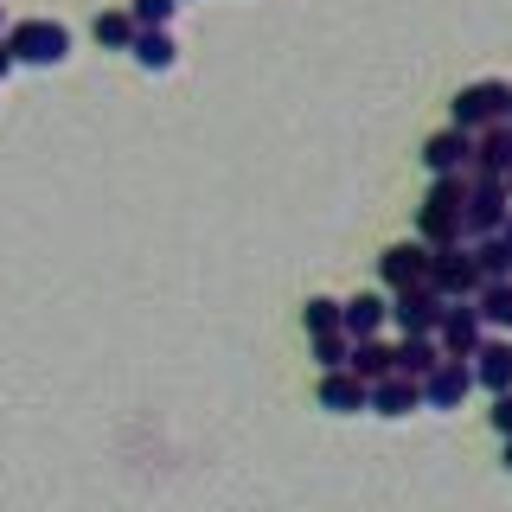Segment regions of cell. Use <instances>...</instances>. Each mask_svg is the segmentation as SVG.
Returning <instances> with one entry per match:
<instances>
[{
    "instance_id": "cell-1",
    "label": "cell",
    "mask_w": 512,
    "mask_h": 512,
    "mask_svg": "<svg viewBox=\"0 0 512 512\" xmlns=\"http://www.w3.org/2000/svg\"><path fill=\"white\" fill-rule=\"evenodd\" d=\"M416 237H423L429 250H455L461 237H468V173H442V180L429 186L423 212H416Z\"/></svg>"
},
{
    "instance_id": "cell-2",
    "label": "cell",
    "mask_w": 512,
    "mask_h": 512,
    "mask_svg": "<svg viewBox=\"0 0 512 512\" xmlns=\"http://www.w3.org/2000/svg\"><path fill=\"white\" fill-rule=\"evenodd\" d=\"M7 45H13V58L32 64V71H58L64 58H71V26H58V20H20L7 32Z\"/></svg>"
},
{
    "instance_id": "cell-3",
    "label": "cell",
    "mask_w": 512,
    "mask_h": 512,
    "mask_svg": "<svg viewBox=\"0 0 512 512\" xmlns=\"http://www.w3.org/2000/svg\"><path fill=\"white\" fill-rule=\"evenodd\" d=\"M512 122V84H500V77H480V84H468L455 96V128H468V135H487V128Z\"/></svg>"
},
{
    "instance_id": "cell-4",
    "label": "cell",
    "mask_w": 512,
    "mask_h": 512,
    "mask_svg": "<svg viewBox=\"0 0 512 512\" xmlns=\"http://www.w3.org/2000/svg\"><path fill=\"white\" fill-rule=\"evenodd\" d=\"M506 218H512V186L493 180V173H468V244L500 237Z\"/></svg>"
},
{
    "instance_id": "cell-5",
    "label": "cell",
    "mask_w": 512,
    "mask_h": 512,
    "mask_svg": "<svg viewBox=\"0 0 512 512\" xmlns=\"http://www.w3.org/2000/svg\"><path fill=\"white\" fill-rule=\"evenodd\" d=\"M429 288L448 301H474L480 288H487V276H480V256L474 244H455V250H436V263H429Z\"/></svg>"
},
{
    "instance_id": "cell-6",
    "label": "cell",
    "mask_w": 512,
    "mask_h": 512,
    "mask_svg": "<svg viewBox=\"0 0 512 512\" xmlns=\"http://www.w3.org/2000/svg\"><path fill=\"white\" fill-rule=\"evenodd\" d=\"M429 263H436V250L416 237V244H391V250L378 256V276H384L391 295H404V288H423L429 282Z\"/></svg>"
},
{
    "instance_id": "cell-7",
    "label": "cell",
    "mask_w": 512,
    "mask_h": 512,
    "mask_svg": "<svg viewBox=\"0 0 512 512\" xmlns=\"http://www.w3.org/2000/svg\"><path fill=\"white\" fill-rule=\"evenodd\" d=\"M442 314H448V295H436V288H404V295H391V320L397 333H442Z\"/></svg>"
},
{
    "instance_id": "cell-8",
    "label": "cell",
    "mask_w": 512,
    "mask_h": 512,
    "mask_svg": "<svg viewBox=\"0 0 512 512\" xmlns=\"http://www.w3.org/2000/svg\"><path fill=\"white\" fill-rule=\"evenodd\" d=\"M442 352L448 359H474L480 346H487V320H480L474 301H448V314H442Z\"/></svg>"
},
{
    "instance_id": "cell-9",
    "label": "cell",
    "mask_w": 512,
    "mask_h": 512,
    "mask_svg": "<svg viewBox=\"0 0 512 512\" xmlns=\"http://www.w3.org/2000/svg\"><path fill=\"white\" fill-rule=\"evenodd\" d=\"M474 384H480L474 378V359H442L436 372L423 378V397H429V410H461Z\"/></svg>"
},
{
    "instance_id": "cell-10",
    "label": "cell",
    "mask_w": 512,
    "mask_h": 512,
    "mask_svg": "<svg viewBox=\"0 0 512 512\" xmlns=\"http://www.w3.org/2000/svg\"><path fill=\"white\" fill-rule=\"evenodd\" d=\"M423 167L436 173H474V135L468 128H442V135H429L423 141Z\"/></svg>"
},
{
    "instance_id": "cell-11",
    "label": "cell",
    "mask_w": 512,
    "mask_h": 512,
    "mask_svg": "<svg viewBox=\"0 0 512 512\" xmlns=\"http://www.w3.org/2000/svg\"><path fill=\"white\" fill-rule=\"evenodd\" d=\"M320 410H333V416H359V410H372V384H365L359 372H327L320 378Z\"/></svg>"
},
{
    "instance_id": "cell-12",
    "label": "cell",
    "mask_w": 512,
    "mask_h": 512,
    "mask_svg": "<svg viewBox=\"0 0 512 512\" xmlns=\"http://www.w3.org/2000/svg\"><path fill=\"white\" fill-rule=\"evenodd\" d=\"M423 404H429V397H423V378L391 372V378L372 384V410H378V416H410V410H423Z\"/></svg>"
},
{
    "instance_id": "cell-13",
    "label": "cell",
    "mask_w": 512,
    "mask_h": 512,
    "mask_svg": "<svg viewBox=\"0 0 512 512\" xmlns=\"http://www.w3.org/2000/svg\"><path fill=\"white\" fill-rule=\"evenodd\" d=\"M442 359H448V352H442L436 333H404V340H397V372H404V378H429Z\"/></svg>"
},
{
    "instance_id": "cell-14",
    "label": "cell",
    "mask_w": 512,
    "mask_h": 512,
    "mask_svg": "<svg viewBox=\"0 0 512 512\" xmlns=\"http://www.w3.org/2000/svg\"><path fill=\"white\" fill-rule=\"evenodd\" d=\"M474 378H480V391H512V340H487L474 352Z\"/></svg>"
},
{
    "instance_id": "cell-15",
    "label": "cell",
    "mask_w": 512,
    "mask_h": 512,
    "mask_svg": "<svg viewBox=\"0 0 512 512\" xmlns=\"http://www.w3.org/2000/svg\"><path fill=\"white\" fill-rule=\"evenodd\" d=\"M474 173H493V180H506V173H512V122L474 135Z\"/></svg>"
},
{
    "instance_id": "cell-16",
    "label": "cell",
    "mask_w": 512,
    "mask_h": 512,
    "mask_svg": "<svg viewBox=\"0 0 512 512\" xmlns=\"http://www.w3.org/2000/svg\"><path fill=\"white\" fill-rule=\"evenodd\" d=\"M141 64V71H173L180 64V45H173V32L167 26H141V39H135V52H128Z\"/></svg>"
},
{
    "instance_id": "cell-17",
    "label": "cell",
    "mask_w": 512,
    "mask_h": 512,
    "mask_svg": "<svg viewBox=\"0 0 512 512\" xmlns=\"http://www.w3.org/2000/svg\"><path fill=\"white\" fill-rule=\"evenodd\" d=\"M384 320H391V301H384V295H352L346 301V333H352V340H378Z\"/></svg>"
},
{
    "instance_id": "cell-18",
    "label": "cell",
    "mask_w": 512,
    "mask_h": 512,
    "mask_svg": "<svg viewBox=\"0 0 512 512\" xmlns=\"http://www.w3.org/2000/svg\"><path fill=\"white\" fill-rule=\"evenodd\" d=\"M352 372H359L365 384L391 378V372H397V346H384V340H352Z\"/></svg>"
},
{
    "instance_id": "cell-19",
    "label": "cell",
    "mask_w": 512,
    "mask_h": 512,
    "mask_svg": "<svg viewBox=\"0 0 512 512\" xmlns=\"http://www.w3.org/2000/svg\"><path fill=\"white\" fill-rule=\"evenodd\" d=\"M96 45H103V52H135V39H141V20L135 13H96Z\"/></svg>"
},
{
    "instance_id": "cell-20",
    "label": "cell",
    "mask_w": 512,
    "mask_h": 512,
    "mask_svg": "<svg viewBox=\"0 0 512 512\" xmlns=\"http://www.w3.org/2000/svg\"><path fill=\"white\" fill-rule=\"evenodd\" d=\"M474 256H480V276H487V282H512V244H506V231L500 237H480Z\"/></svg>"
},
{
    "instance_id": "cell-21",
    "label": "cell",
    "mask_w": 512,
    "mask_h": 512,
    "mask_svg": "<svg viewBox=\"0 0 512 512\" xmlns=\"http://www.w3.org/2000/svg\"><path fill=\"white\" fill-rule=\"evenodd\" d=\"M474 308H480V320H487V327H506L512 333V282H487L474 295Z\"/></svg>"
},
{
    "instance_id": "cell-22",
    "label": "cell",
    "mask_w": 512,
    "mask_h": 512,
    "mask_svg": "<svg viewBox=\"0 0 512 512\" xmlns=\"http://www.w3.org/2000/svg\"><path fill=\"white\" fill-rule=\"evenodd\" d=\"M314 365L320 372H346L352 365V333L340 327V333H314Z\"/></svg>"
},
{
    "instance_id": "cell-23",
    "label": "cell",
    "mask_w": 512,
    "mask_h": 512,
    "mask_svg": "<svg viewBox=\"0 0 512 512\" xmlns=\"http://www.w3.org/2000/svg\"><path fill=\"white\" fill-rule=\"evenodd\" d=\"M301 320H308V340H314V333H340V327H346V301L314 295L308 308H301Z\"/></svg>"
},
{
    "instance_id": "cell-24",
    "label": "cell",
    "mask_w": 512,
    "mask_h": 512,
    "mask_svg": "<svg viewBox=\"0 0 512 512\" xmlns=\"http://www.w3.org/2000/svg\"><path fill=\"white\" fill-rule=\"evenodd\" d=\"M180 7H186V0H135V7H128V13H135L141 26H167V20H173V13H180Z\"/></svg>"
},
{
    "instance_id": "cell-25",
    "label": "cell",
    "mask_w": 512,
    "mask_h": 512,
    "mask_svg": "<svg viewBox=\"0 0 512 512\" xmlns=\"http://www.w3.org/2000/svg\"><path fill=\"white\" fill-rule=\"evenodd\" d=\"M493 429H500V436H512V391L493 397Z\"/></svg>"
},
{
    "instance_id": "cell-26",
    "label": "cell",
    "mask_w": 512,
    "mask_h": 512,
    "mask_svg": "<svg viewBox=\"0 0 512 512\" xmlns=\"http://www.w3.org/2000/svg\"><path fill=\"white\" fill-rule=\"evenodd\" d=\"M13 71H20V58H13V45H7V39H0V84H7V77H13Z\"/></svg>"
},
{
    "instance_id": "cell-27",
    "label": "cell",
    "mask_w": 512,
    "mask_h": 512,
    "mask_svg": "<svg viewBox=\"0 0 512 512\" xmlns=\"http://www.w3.org/2000/svg\"><path fill=\"white\" fill-rule=\"evenodd\" d=\"M506 474H512V436H506Z\"/></svg>"
},
{
    "instance_id": "cell-28",
    "label": "cell",
    "mask_w": 512,
    "mask_h": 512,
    "mask_svg": "<svg viewBox=\"0 0 512 512\" xmlns=\"http://www.w3.org/2000/svg\"><path fill=\"white\" fill-rule=\"evenodd\" d=\"M506 244H512V218H506Z\"/></svg>"
},
{
    "instance_id": "cell-29",
    "label": "cell",
    "mask_w": 512,
    "mask_h": 512,
    "mask_svg": "<svg viewBox=\"0 0 512 512\" xmlns=\"http://www.w3.org/2000/svg\"><path fill=\"white\" fill-rule=\"evenodd\" d=\"M506 186H512V173H506Z\"/></svg>"
}]
</instances>
